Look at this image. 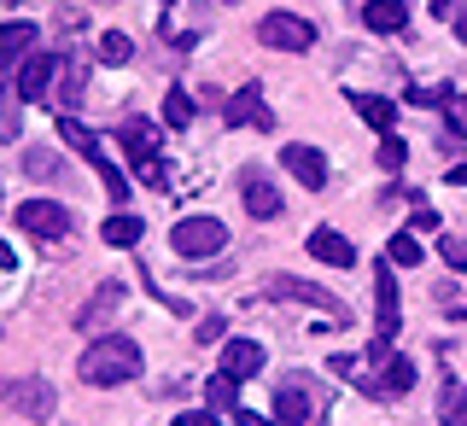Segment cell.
Wrapping results in <instances>:
<instances>
[{"label": "cell", "mask_w": 467, "mask_h": 426, "mask_svg": "<svg viewBox=\"0 0 467 426\" xmlns=\"http://www.w3.org/2000/svg\"><path fill=\"white\" fill-rule=\"evenodd\" d=\"M77 374L88 386H123V379L140 374V345L129 339V333H99V339L82 350Z\"/></svg>", "instance_id": "cell-1"}, {"label": "cell", "mask_w": 467, "mask_h": 426, "mask_svg": "<svg viewBox=\"0 0 467 426\" xmlns=\"http://www.w3.org/2000/svg\"><path fill=\"white\" fill-rule=\"evenodd\" d=\"M170 245H175V257H187V263H204V257H223V245H228V228L216 223V216H182V223L170 228Z\"/></svg>", "instance_id": "cell-2"}, {"label": "cell", "mask_w": 467, "mask_h": 426, "mask_svg": "<svg viewBox=\"0 0 467 426\" xmlns=\"http://www.w3.org/2000/svg\"><path fill=\"white\" fill-rule=\"evenodd\" d=\"M374 304H379V333L368 345V362L386 369V362H391V339H398V281H391V263H374Z\"/></svg>", "instance_id": "cell-3"}, {"label": "cell", "mask_w": 467, "mask_h": 426, "mask_svg": "<svg viewBox=\"0 0 467 426\" xmlns=\"http://www.w3.org/2000/svg\"><path fill=\"white\" fill-rule=\"evenodd\" d=\"M257 41L275 53H310L316 47V24L298 18V12H269V18L257 24Z\"/></svg>", "instance_id": "cell-4"}, {"label": "cell", "mask_w": 467, "mask_h": 426, "mask_svg": "<svg viewBox=\"0 0 467 426\" xmlns=\"http://www.w3.org/2000/svg\"><path fill=\"white\" fill-rule=\"evenodd\" d=\"M0 403H6V409H18L24 421H53V409H58V391L47 386V379L24 374V379H6V386H0Z\"/></svg>", "instance_id": "cell-5"}, {"label": "cell", "mask_w": 467, "mask_h": 426, "mask_svg": "<svg viewBox=\"0 0 467 426\" xmlns=\"http://www.w3.org/2000/svg\"><path fill=\"white\" fill-rule=\"evenodd\" d=\"M123 152H129V164L140 170L146 187H164V164H158V129H152V123L129 117V123H123Z\"/></svg>", "instance_id": "cell-6"}, {"label": "cell", "mask_w": 467, "mask_h": 426, "mask_svg": "<svg viewBox=\"0 0 467 426\" xmlns=\"http://www.w3.org/2000/svg\"><path fill=\"white\" fill-rule=\"evenodd\" d=\"M18 228L36 234V240H65V234H70V211L53 204V199H29V204H18Z\"/></svg>", "instance_id": "cell-7"}, {"label": "cell", "mask_w": 467, "mask_h": 426, "mask_svg": "<svg viewBox=\"0 0 467 426\" xmlns=\"http://www.w3.org/2000/svg\"><path fill=\"white\" fill-rule=\"evenodd\" d=\"M269 298L275 304H316V310H327L333 321H350V310L339 298H333V292H321V286H310V281H298V275H281V281L269 286Z\"/></svg>", "instance_id": "cell-8"}, {"label": "cell", "mask_w": 467, "mask_h": 426, "mask_svg": "<svg viewBox=\"0 0 467 426\" xmlns=\"http://www.w3.org/2000/svg\"><path fill=\"white\" fill-rule=\"evenodd\" d=\"M275 421H281V426H316V403H310L304 374H292V379L275 386Z\"/></svg>", "instance_id": "cell-9"}, {"label": "cell", "mask_w": 467, "mask_h": 426, "mask_svg": "<svg viewBox=\"0 0 467 426\" xmlns=\"http://www.w3.org/2000/svg\"><path fill=\"white\" fill-rule=\"evenodd\" d=\"M53 82H58V53H29L18 65V99H29V106H41Z\"/></svg>", "instance_id": "cell-10"}, {"label": "cell", "mask_w": 467, "mask_h": 426, "mask_svg": "<svg viewBox=\"0 0 467 426\" xmlns=\"http://www.w3.org/2000/svg\"><path fill=\"white\" fill-rule=\"evenodd\" d=\"M123 298H129L123 281H106V286H99L94 298H88L82 310H77V327H82V333H99V327H106V321H111L117 310H123Z\"/></svg>", "instance_id": "cell-11"}, {"label": "cell", "mask_w": 467, "mask_h": 426, "mask_svg": "<svg viewBox=\"0 0 467 426\" xmlns=\"http://www.w3.org/2000/svg\"><path fill=\"white\" fill-rule=\"evenodd\" d=\"M223 117H228L234 129H240V123H252V129H275V111L263 106V88H257V82H245L240 94H234L228 106H223Z\"/></svg>", "instance_id": "cell-12"}, {"label": "cell", "mask_w": 467, "mask_h": 426, "mask_svg": "<svg viewBox=\"0 0 467 426\" xmlns=\"http://www.w3.org/2000/svg\"><path fill=\"white\" fill-rule=\"evenodd\" d=\"M281 164L298 175L304 187H327V158L316 152V146H304V140H292V146H281Z\"/></svg>", "instance_id": "cell-13"}, {"label": "cell", "mask_w": 467, "mask_h": 426, "mask_svg": "<svg viewBox=\"0 0 467 426\" xmlns=\"http://www.w3.org/2000/svg\"><path fill=\"white\" fill-rule=\"evenodd\" d=\"M310 257L327 263V269H357V245H350L339 228H316L310 234Z\"/></svg>", "instance_id": "cell-14"}, {"label": "cell", "mask_w": 467, "mask_h": 426, "mask_svg": "<svg viewBox=\"0 0 467 426\" xmlns=\"http://www.w3.org/2000/svg\"><path fill=\"white\" fill-rule=\"evenodd\" d=\"M36 41H41V29L29 24V18H18V24H0V70H6L12 58H29V53H36Z\"/></svg>", "instance_id": "cell-15"}, {"label": "cell", "mask_w": 467, "mask_h": 426, "mask_svg": "<svg viewBox=\"0 0 467 426\" xmlns=\"http://www.w3.org/2000/svg\"><path fill=\"white\" fill-rule=\"evenodd\" d=\"M263 369V345H252V339H228L223 345V374L228 379H252Z\"/></svg>", "instance_id": "cell-16"}, {"label": "cell", "mask_w": 467, "mask_h": 426, "mask_svg": "<svg viewBox=\"0 0 467 426\" xmlns=\"http://www.w3.org/2000/svg\"><path fill=\"white\" fill-rule=\"evenodd\" d=\"M362 24H368L374 36H398V29H409V6L403 0H368V6H362Z\"/></svg>", "instance_id": "cell-17"}, {"label": "cell", "mask_w": 467, "mask_h": 426, "mask_svg": "<svg viewBox=\"0 0 467 426\" xmlns=\"http://www.w3.org/2000/svg\"><path fill=\"white\" fill-rule=\"evenodd\" d=\"M58 140H65L70 146V152H77V158H88V164H106V152H99V135H94V129H82L77 123V117H58Z\"/></svg>", "instance_id": "cell-18"}, {"label": "cell", "mask_w": 467, "mask_h": 426, "mask_svg": "<svg viewBox=\"0 0 467 426\" xmlns=\"http://www.w3.org/2000/svg\"><path fill=\"white\" fill-rule=\"evenodd\" d=\"M245 211H252L257 223H269V216H281V193H275L263 175H245Z\"/></svg>", "instance_id": "cell-19"}, {"label": "cell", "mask_w": 467, "mask_h": 426, "mask_svg": "<svg viewBox=\"0 0 467 426\" xmlns=\"http://www.w3.org/2000/svg\"><path fill=\"white\" fill-rule=\"evenodd\" d=\"M350 106H357L362 123H374L379 135H391V117H398V106H391V99H379V94H350Z\"/></svg>", "instance_id": "cell-20"}, {"label": "cell", "mask_w": 467, "mask_h": 426, "mask_svg": "<svg viewBox=\"0 0 467 426\" xmlns=\"http://www.w3.org/2000/svg\"><path fill=\"white\" fill-rule=\"evenodd\" d=\"M438 421H444V426H467V386H462V379H450V386L438 391Z\"/></svg>", "instance_id": "cell-21"}, {"label": "cell", "mask_w": 467, "mask_h": 426, "mask_svg": "<svg viewBox=\"0 0 467 426\" xmlns=\"http://www.w3.org/2000/svg\"><path fill=\"white\" fill-rule=\"evenodd\" d=\"M409 386H415V362H409V357H391L386 369H379V391H386V398H403Z\"/></svg>", "instance_id": "cell-22"}, {"label": "cell", "mask_w": 467, "mask_h": 426, "mask_svg": "<svg viewBox=\"0 0 467 426\" xmlns=\"http://www.w3.org/2000/svg\"><path fill=\"white\" fill-rule=\"evenodd\" d=\"M99 240H106V245H117V252H129V245L140 240V216H106Z\"/></svg>", "instance_id": "cell-23"}, {"label": "cell", "mask_w": 467, "mask_h": 426, "mask_svg": "<svg viewBox=\"0 0 467 426\" xmlns=\"http://www.w3.org/2000/svg\"><path fill=\"white\" fill-rule=\"evenodd\" d=\"M386 263H391V269H420V240H415V234H391V245H386Z\"/></svg>", "instance_id": "cell-24"}, {"label": "cell", "mask_w": 467, "mask_h": 426, "mask_svg": "<svg viewBox=\"0 0 467 426\" xmlns=\"http://www.w3.org/2000/svg\"><path fill=\"white\" fill-rule=\"evenodd\" d=\"M193 111H199V99L187 94V88H170V94H164V123L170 129H187V123H193Z\"/></svg>", "instance_id": "cell-25"}, {"label": "cell", "mask_w": 467, "mask_h": 426, "mask_svg": "<svg viewBox=\"0 0 467 426\" xmlns=\"http://www.w3.org/2000/svg\"><path fill=\"white\" fill-rule=\"evenodd\" d=\"M129 58H135V41H129L123 29H106V36H99V65H129Z\"/></svg>", "instance_id": "cell-26"}, {"label": "cell", "mask_w": 467, "mask_h": 426, "mask_svg": "<svg viewBox=\"0 0 467 426\" xmlns=\"http://www.w3.org/2000/svg\"><path fill=\"white\" fill-rule=\"evenodd\" d=\"M24 170L36 175V182H58V175H65L58 152H41V146H29V152H24Z\"/></svg>", "instance_id": "cell-27"}, {"label": "cell", "mask_w": 467, "mask_h": 426, "mask_svg": "<svg viewBox=\"0 0 467 426\" xmlns=\"http://www.w3.org/2000/svg\"><path fill=\"white\" fill-rule=\"evenodd\" d=\"M204 398H211V409H216V415H223V409H234V403H240V379H211V386H204Z\"/></svg>", "instance_id": "cell-28"}, {"label": "cell", "mask_w": 467, "mask_h": 426, "mask_svg": "<svg viewBox=\"0 0 467 426\" xmlns=\"http://www.w3.org/2000/svg\"><path fill=\"white\" fill-rule=\"evenodd\" d=\"M403 158H409V140H398V135L379 140V164H386V170H403Z\"/></svg>", "instance_id": "cell-29"}, {"label": "cell", "mask_w": 467, "mask_h": 426, "mask_svg": "<svg viewBox=\"0 0 467 426\" xmlns=\"http://www.w3.org/2000/svg\"><path fill=\"white\" fill-rule=\"evenodd\" d=\"M438 252H444V263H450V269H467V234H450V240L438 245Z\"/></svg>", "instance_id": "cell-30"}, {"label": "cell", "mask_w": 467, "mask_h": 426, "mask_svg": "<svg viewBox=\"0 0 467 426\" xmlns=\"http://www.w3.org/2000/svg\"><path fill=\"white\" fill-rule=\"evenodd\" d=\"M175 426H223V421H216V409H187Z\"/></svg>", "instance_id": "cell-31"}, {"label": "cell", "mask_w": 467, "mask_h": 426, "mask_svg": "<svg viewBox=\"0 0 467 426\" xmlns=\"http://www.w3.org/2000/svg\"><path fill=\"white\" fill-rule=\"evenodd\" d=\"M444 111H450V123H456L462 135H467V94H450V106H444Z\"/></svg>", "instance_id": "cell-32"}, {"label": "cell", "mask_w": 467, "mask_h": 426, "mask_svg": "<svg viewBox=\"0 0 467 426\" xmlns=\"http://www.w3.org/2000/svg\"><path fill=\"white\" fill-rule=\"evenodd\" d=\"M216 339H223V316H204L199 321V345H216Z\"/></svg>", "instance_id": "cell-33"}, {"label": "cell", "mask_w": 467, "mask_h": 426, "mask_svg": "<svg viewBox=\"0 0 467 426\" xmlns=\"http://www.w3.org/2000/svg\"><path fill=\"white\" fill-rule=\"evenodd\" d=\"M432 18H444V24H456V18H462V0H432Z\"/></svg>", "instance_id": "cell-34"}, {"label": "cell", "mask_w": 467, "mask_h": 426, "mask_svg": "<svg viewBox=\"0 0 467 426\" xmlns=\"http://www.w3.org/2000/svg\"><path fill=\"white\" fill-rule=\"evenodd\" d=\"M420 228H438V211H427V204H415V228L409 234H420Z\"/></svg>", "instance_id": "cell-35"}, {"label": "cell", "mask_w": 467, "mask_h": 426, "mask_svg": "<svg viewBox=\"0 0 467 426\" xmlns=\"http://www.w3.org/2000/svg\"><path fill=\"white\" fill-rule=\"evenodd\" d=\"M234 421H240V426H275V421H263V415H252V409H234Z\"/></svg>", "instance_id": "cell-36"}, {"label": "cell", "mask_w": 467, "mask_h": 426, "mask_svg": "<svg viewBox=\"0 0 467 426\" xmlns=\"http://www.w3.org/2000/svg\"><path fill=\"white\" fill-rule=\"evenodd\" d=\"M450 182H456V187H467V164H456V170H450Z\"/></svg>", "instance_id": "cell-37"}, {"label": "cell", "mask_w": 467, "mask_h": 426, "mask_svg": "<svg viewBox=\"0 0 467 426\" xmlns=\"http://www.w3.org/2000/svg\"><path fill=\"white\" fill-rule=\"evenodd\" d=\"M456 36H462V41H467V12H462V18H456Z\"/></svg>", "instance_id": "cell-38"}, {"label": "cell", "mask_w": 467, "mask_h": 426, "mask_svg": "<svg viewBox=\"0 0 467 426\" xmlns=\"http://www.w3.org/2000/svg\"><path fill=\"white\" fill-rule=\"evenodd\" d=\"M158 6H175V0H158Z\"/></svg>", "instance_id": "cell-39"}]
</instances>
